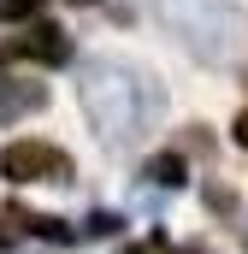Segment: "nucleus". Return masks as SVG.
Instances as JSON below:
<instances>
[{"instance_id": "f257e3e1", "label": "nucleus", "mask_w": 248, "mask_h": 254, "mask_svg": "<svg viewBox=\"0 0 248 254\" xmlns=\"http://www.w3.org/2000/svg\"><path fill=\"white\" fill-rule=\"evenodd\" d=\"M77 101H83L89 125H95V136H101L107 148H130V142H142V130L154 125L160 107H166L160 83H154L148 71H136V65H119V60L83 65Z\"/></svg>"}, {"instance_id": "f03ea898", "label": "nucleus", "mask_w": 248, "mask_h": 254, "mask_svg": "<svg viewBox=\"0 0 248 254\" xmlns=\"http://www.w3.org/2000/svg\"><path fill=\"white\" fill-rule=\"evenodd\" d=\"M160 18L184 36V48L207 65H231L248 42V12L231 0H160Z\"/></svg>"}, {"instance_id": "7ed1b4c3", "label": "nucleus", "mask_w": 248, "mask_h": 254, "mask_svg": "<svg viewBox=\"0 0 248 254\" xmlns=\"http://www.w3.org/2000/svg\"><path fill=\"white\" fill-rule=\"evenodd\" d=\"M0 172L12 184H71V160L54 142H12L0 154Z\"/></svg>"}, {"instance_id": "20e7f679", "label": "nucleus", "mask_w": 248, "mask_h": 254, "mask_svg": "<svg viewBox=\"0 0 248 254\" xmlns=\"http://www.w3.org/2000/svg\"><path fill=\"white\" fill-rule=\"evenodd\" d=\"M6 60H42V65H65L71 60V36L54 30V24H36L30 36H12V42H0V65Z\"/></svg>"}, {"instance_id": "39448f33", "label": "nucleus", "mask_w": 248, "mask_h": 254, "mask_svg": "<svg viewBox=\"0 0 248 254\" xmlns=\"http://www.w3.org/2000/svg\"><path fill=\"white\" fill-rule=\"evenodd\" d=\"M42 107H48V89H42V83L0 77V125H12V119H30V113H42Z\"/></svg>"}, {"instance_id": "423d86ee", "label": "nucleus", "mask_w": 248, "mask_h": 254, "mask_svg": "<svg viewBox=\"0 0 248 254\" xmlns=\"http://www.w3.org/2000/svg\"><path fill=\"white\" fill-rule=\"evenodd\" d=\"M12 225H24V231L42 237V243H71V237H77L65 219H54V213H30V207H12Z\"/></svg>"}, {"instance_id": "0eeeda50", "label": "nucleus", "mask_w": 248, "mask_h": 254, "mask_svg": "<svg viewBox=\"0 0 248 254\" xmlns=\"http://www.w3.org/2000/svg\"><path fill=\"white\" fill-rule=\"evenodd\" d=\"M148 178H154L160 190H178V184H184V160H178V154H160V160H148Z\"/></svg>"}, {"instance_id": "6e6552de", "label": "nucleus", "mask_w": 248, "mask_h": 254, "mask_svg": "<svg viewBox=\"0 0 248 254\" xmlns=\"http://www.w3.org/2000/svg\"><path fill=\"white\" fill-rule=\"evenodd\" d=\"M48 0H0V24H18V18H36Z\"/></svg>"}, {"instance_id": "1a4fd4ad", "label": "nucleus", "mask_w": 248, "mask_h": 254, "mask_svg": "<svg viewBox=\"0 0 248 254\" xmlns=\"http://www.w3.org/2000/svg\"><path fill=\"white\" fill-rule=\"evenodd\" d=\"M113 231H119L113 213H89V219H83V237H113Z\"/></svg>"}, {"instance_id": "9d476101", "label": "nucleus", "mask_w": 248, "mask_h": 254, "mask_svg": "<svg viewBox=\"0 0 248 254\" xmlns=\"http://www.w3.org/2000/svg\"><path fill=\"white\" fill-rule=\"evenodd\" d=\"M237 142H243V148H248V107H243V113H237Z\"/></svg>"}, {"instance_id": "9b49d317", "label": "nucleus", "mask_w": 248, "mask_h": 254, "mask_svg": "<svg viewBox=\"0 0 248 254\" xmlns=\"http://www.w3.org/2000/svg\"><path fill=\"white\" fill-rule=\"evenodd\" d=\"M0 243H18V231H0Z\"/></svg>"}, {"instance_id": "f8f14e48", "label": "nucleus", "mask_w": 248, "mask_h": 254, "mask_svg": "<svg viewBox=\"0 0 248 254\" xmlns=\"http://www.w3.org/2000/svg\"><path fill=\"white\" fill-rule=\"evenodd\" d=\"M77 6H89V0H77Z\"/></svg>"}]
</instances>
